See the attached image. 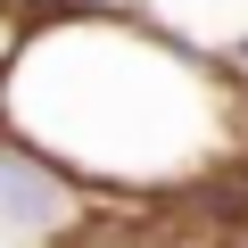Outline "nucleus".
Segmentation results:
<instances>
[{
  "mask_svg": "<svg viewBox=\"0 0 248 248\" xmlns=\"http://www.w3.org/2000/svg\"><path fill=\"white\" fill-rule=\"evenodd\" d=\"M124 199L91 190L83 174H66L50 149H33L25 133L0 124V232L42 240V248H91V232L116 215Z\"/></svg>",
  "mask_w": 248,
  "mask_h": 248,
  "instance_id": "nucleus-1",
  "label": "nucleus"
},
{
  "mask_svg": "<svg viewBox=\"0 0 248 248\" xmlns=\"http://www.w3.org/2000/svg\"><path fill=\"white\" fill-rule=\"evenodd\" d=\"M133 207H116L99 232H91V248H223V232H190V223H124Z\"/></svg>",
  "mask_w": 248,
  "mask_h": 248,
  "instance_id": "nucleus-2",
  "label": "nucleus"
}]
</instances>
